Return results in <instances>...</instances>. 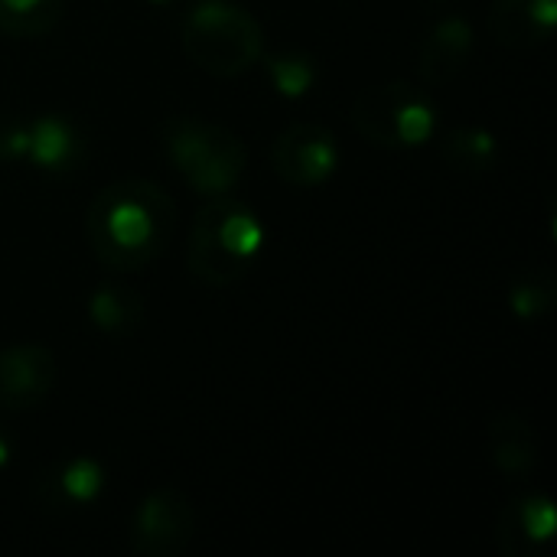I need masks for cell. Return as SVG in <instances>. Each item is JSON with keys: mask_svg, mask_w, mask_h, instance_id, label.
<instances>
[{"mask_svg": "<svg viewBox=\"0 0 557 557\" xmlns=\"http://www.w3.org/2000/svg\"><path fill=\"white\" fill-rule=\"evenodd\" d=\"M557 0H493L490 33L509 49H535L555 36Z\"/></svg>", "mask_w": 557, "mask_h": 557, "instance_id": "30bf717a", "label": "cell"}, {"mask_svg": "<svg viewBox=\"0 0 557 557\" xmlns=\"http://www.w3.org/2000/svg\"><path fill=\"white\" fill-rule=\"evenodd\" d=\"M176 225L173 196L140 176L114 180L85 209V238L108 271H144L170 245Z\"/></svg>", "mask_w": 557, "mask_h": 557, "instance_id": "6da1fadb", "label": "cell"}, {"mask_svg": "<svg viewBox=\"0 0 557 557\" xmlns=\"http://www.w3.org/2000/svg\"><path fill=\"white\" fill-rule=\"evenodd\" d=\"M186 59L215 75L235 78L248 72L264 52V29L251 10L232 0H196L183 16Z\"/></svg>", "mask_w": 557, "mask_h": 557, "instance_id": "3957f363", "label": "cell"}, {"mask_svg": "<svg viewBox=\"0 0 557 557\" xmlns=\"http://www.w3.org/2000/svg\"><path fill=\"white\" fill-rule=\"evenodd\" d=\"M78 153V137L69 121L55 114H42L39 121L26 124V160L42 170H65Z\"/></svg>", "mask_w": 557, "mask_h": 557, "instance_id": "4fadbf2b", "label": "cell"}, {"mask_svg": "<svg viewBox=\"0 0 557 557\" xmlns=\"http://www.w3.org/2000/svg\"><path fill=\"white\" fill-rule=\"evenodd\" d=\"M163 150L180 176L202 196H225L238 186L248 150L238 134L206 117H173L163 124Z\"/></svg>", "mask_w": 557, "mask_h": 557, "instance_id": "277c9868", "label": "cell"}, {"mask_svg": "<svg viewBox=\"0 0 557 557\" xmlns=\"http://www.w3.org/2000/svg\"><path fill=\"white\" fill-rule=\"evenodd\" d=\"M88 317L101 333L111 336H124L131 330L140 326L144 320V300L137 290L124 287V284H104L91 294L88 300Z\"/></svg>", "mask_w": 557, "mask_h": 557, "instance_id": "5bb4252c", "label": "cell"}, {"mask_svg": "<svg viewBox=\"0 0 557 557\" xmlns=\"http://www.w3.org/2000/svg\"><path fill=\"white\" fill-rule=\"evenodd\" d=\"M261 245L264 225L255 209L228 193L212 196V202H206L193 219L186 264L196 281L209 287H232L251 271Z\"/></svg>", "mask_w": 557, "mask_h": 557, "instance_id": "7a4b0ae2", "label": "cell"}, {"mask_svg": "<svg viewBox=\"0 0 557 557\" xmlns=\"http://www.w3.org/2000/svg\"><path fill=\"white\" fill-rule=\"evenodd\" d=\"M557 532V509L548 496H522L499 519V545L512 557H525Z\"/></svg>", "mask_w": 557, "mask_h": 557, "instance_id": "8fae6325", "label": "cell"}, {"mask_svg": "<svg viewBox=\"0 0 557 557\" xmlns=\"http://www.w3.org/2000/svg\"><path fill=\"white\" fill-rule=\"evenodd\" d=\"M59 362L42 343H13L0 349V411H29L55 388Z\"/></svg>", "mask_w": 557, "mask_h": 557, "instance_id": "ba28073f", "label": "cell"}, {"mask_svg": "<svg viewBox=\"0 0 557 557\" xmlns=\"http://www.w3.org/2000/svg\"><path fill=\"white\" fill-rule=\"evenodd\" d=\"M7 460H10V447H7V441L0 437V470L7 467Z\"/></svg>", "mask_w": 557, "mask_h": 557, "instance_id": "44dd1931", "label": "cell"}, {"mask_svg": "<svg viewBox=\"0 0 557 557\" xmlns=\"http://www.w3.org/2000/svg\"><path fill=\"white\" fill-rule=\"evenodd\" d=\"M339 166V144L330 127L297 121L271 144V170L297 189L326 183Z\"/></svg>", "mask_w": 557, "mask_h": 557, "instance_id": "52a82bcc", "label": "cell"}, {"mask_svg": "<svg viewBox=\"0 0 557 557\" xmlns=\"http://www.w3.org/2000/svg\"><path fill=\"white\" fill-rule=\"evenodd\" d=\"M150 3H170V0H150Z\"/></svg>", "mask_w": 557, "mask_h": 557, "instance_id": "7402d4cb", "label": "cell"}, {"mask_svg": "<svg viewBox=\"0 0 557 557\" xmlns=\"http://www.w3.org/2000/svg\"><path fill=\"white\" fill-rule=\"evenodd\" d=\"M444 160L457 170H490L496 163V137L486 127H457L444 140Z\"/></svg>", "mask_w": 557, "mask_h": 557, "instance_id": "2e32d148", "label": "cell"}, {"mask_svg": "<svg viewBox=\"0 0 557 557\" xmlns=\"http://www.w3.org/2000/svg\"><path fill=\"white\" fill-rule=\"evenodd\" d=\"M196 539V509L173 486L153 490L131 519V552L144 557H180Z\"/></svg>", "mask_w": 557, "mask_h": 557, "instance_id": "8992f818", "label": "cell"}, {"mask_svg": "<svg viewBox=\"0 0 557 557\" xmlns=\"http://www.w3.org/2000/svg\"><path fill=\"white\" fill-rule=\"evenodd\" d=\"M352 124L375 147H421L434 134L437 111L421 88L408 82H385L356 95Z\"/></svg>", "mask_w": 557, "mask_h": 557, "instance_id": "5b68a950", "label": "cell"}, {"mask_svg": "<svg viewBox=\"0 0 557 557\" xmlns=\"http://www.w3.org/2000/svg\"><path fill=\"white\" fill-rule=\"evenodd\" d=\"M62 0H0V33L13 39H36L62 23Z\"/></svg>", "mask_w": 557, "mask_h": 557, "instance_id": "9a60e30c", "label": "cell"}, {"mask_svg": "<svg viewBox=\"0 0 557 557\" xmlns=\"http://www.w3.org/2000/svg\"><path fill=\"white\" fill-rule=\"evenodd\" d=\"M555 304H557V281L548 268L525 274V277H522V281H516V284H512V290H509V307H512V313H516V317H522V320H539V317L552 313V310H555Z\"/></svg>", "mask_w": 557, "mask_h": 557, "instance_id": "e0dca14e", "label": "cell"}, {"mask_svg": "<svg viewBox=\"0 0 557 557\" xmlns=\"http://www.w3.org/2000/svg\"><path fill=\"white\" fill-rule=\"evenodd\" d=\"M0 160H26V124H10L0 131Z\"/></svg>", "mask_w": 557, "mask_h": 557, "instance_id": "ffe728a7", "label": "cell"}, {"mask_svg": "<svg viewBox=\"0 0 557 557\" xmlns=\"http://www.w3.org/2000/svg\"><path fill=\"white\" fill-rule=\"evenodd\" d=\"M493 467L509 480H529L539 467V437L522 414H499L486 434Z\"/></svg>", "mask_w": 557, "mask_h": 557, "instance_id": "7c38bea8", "label": "cell"}, {"mask_svg": "<svg viewBox=\"0 0 557 557\" xmlns=\"http://www.w3.org/2000/svg\"><path fill=\"white\" fill-rule=\"evenodd\" d=\"M104 486V473L95 460L78 457L72 463H65L62 476H59V490L69 503H91Z\"/></svg>", "mask_w": 557, "mask_h": 557, "instance_id": "d6986e66", "label": "cell"}, {"mask_svg": "<svg viewBox=\"0 0 557 557\" xmlns=\"http://www.w3.org/2000/svg\"><path fill=\"white\" fill-rule=\"evenodd\" d=\"M473 26L463 20V16H444L437 20L421 49H418V75L428 82V85H447L454 82L467 62H470V52H473Z\"/></svg>", "mask_w": 557, "mask_h": 557, "instance_id": "9c48e42d", "label": "cell"}, {"mask_svg": "<svg viewBox=\"0 0 557 557\" xmlns=\"http://www.w3.org/2000/svg\"><path fill=\"white\" fill-rule=\"evenodd\" d=\"M268 75L284 98H300L317 82V62L307 52H277L268 59Z\"/></svg>", "mask_w": 557, "mask_h": 557, "instance_id": "ac0fdd59", "label": "cell"}]
</instances>
